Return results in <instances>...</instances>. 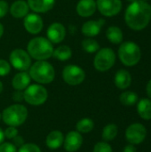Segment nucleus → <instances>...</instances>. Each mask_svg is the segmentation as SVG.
Masks as SVG:
<instances>
[{"instance_id": "nucleus-8", "label": "nucleus", "mask_w": 151, "mask_h": 152, "mask_svg": "<svg viewBox=\"0 0 151 152\" xmlns=\"http://www.w3.org/2000/svg\"><path fill=\"white\" fill-rule=\"evenodd\" d=\"M63 80L70 86L80 85L85 78V72L77 65H68L62 70Z\"/></svg>"}, {"instance_id": "nucleus-4", "label": "nucleus", "mask_w": 151, "mask_h": 152, "mask_svg": "<svg viewBox=\"0 0 151 152\" xmlns=\"http://www.w3.org/2000/svg\"><path fill=\"white\" fill-rule=\"evenodd\" d=\"M28 118V110L24 105L13 104L4 110L3 121L9 126H20Z\"/></svg>"}, {"instance_id": "nucleus-37", "label": "nucleus", "mask_w": 151, "mask_h": 152, "mask_svg": "<svg viewBox=\"0 0 151 152\" xmlns=\"http://www.w3.org/2000/svg\"><path fill=\"white\" fill-rule=\"evenodd\" d=\"M123 152H137V151H136V148L133 144H129L124 148Z\"/></svg>"}, {"instance_id": "nucleus-30", "label": "nucleus", "mask_w": 151, "mask_h": 152, "mask_svg": "<svg viewBox=\"0 0 151 152\" xmlns=\"http://www.w3.org/2000/svg\"><path fill=\"white\" fill-rule=\"evenodd\" d=\"M18 152H41L38 145L34 143H24L19 148Z\"/></svg>"}, {"instance_id": "nucleus-2", "label": "nucleus", "mask_w": 151, "mask_h": 152, "mask_svg": "<svg viewBox=\"0 0 151 152\" xmlns=\"http://www.w3.org/2000/svg\"><path fill=\"white\" fill-rule=\"evenodd\" d=\"M30 57L37 61H45L53 56V46L52 43L42 37H37L29 41L27 46Z\"/></svg>"}, {"instance_id": "nucleus-31", "label": "nucleus", "mask_w": 151, "mask_h": 152, "mask_svg": "<svg viewBox=\"0 0 151 152\" xmlns=\"http://www.w3.org/2000/svg\"><path fill=\"white\" fill-rule=\"evenodd\" d=\"M10 71H11L10 64L4 60H0V77H4L8 75Z\"/></svg>"}, {"instance_id": "nucleus-40", "label": "nucleus", "mask_w": 151, "mask_h": 152, "mask_svg": "<svg viewBox=\"0 0 151 152\" xmlns=\"http://www.w3.org/2000/svg\"><path fill=\"white\" fill-rule=\"evenodd\" d=\"M3 33H4V27H3V25L1 24V22H0V38H1V37L3 36Z\"/></svg>"}, {"instance_id": "nucleus-11", "label": "nucleus", "mask_w": 151, "mask_h": 152, "mask_svg": "<svg viewBox=\"0 0 151 152\" xmlns=\"http://www.w3.org/2000/svg\"><path fill=\"white\" fill-rule=\"evenodd\" d=\"M96 6L102 15L112 17L121 11L122 2L121 0H97Z\"/></svg>"}, {"instance_id": "nucleus-12", "label": "nucleus", "mask_w": 151, "mask_h": 152, "mask_svg": "<svg viewBox=\"0 0 151 152\" xmlns=\"http://www.w3.org/2000/svg\"><path fill=\"white\" fill-rule=\"evenodd\" d=\"M83 143V137L80 133L77 131H70L69 133L67 134L64 142H63V147L65 151L68 152H76L77 151Z\"/></svg>"}, {"instance_id": "nucleus-23", "label": "nucleus", "mask_w": 151, "mask_h": 152, "mask_svg": "<svg viewBox=\"0 0 151 152\" xmlns=\"http://www.w3.org/2000/svg\"><path fill=\"white\" fill-rule=\"evenodd\" d=\"M106 36H107V38L112 44H115V45H118L122 43L123 41V32L118 27H116V26L109 27L107 29Z\"/></svg>"}, {"instance_id": "nucleus-10", "label": "nucleus", "mask_w": 151, "mask_h": 152, "mask_svg": "<svg viewBox=\"0 0 151 152\" xmlns=\"http://www.w3.org/2000/svg\"><path fill=\"white\" fill-rule=\"evenodd\" d=\"M147 135V130L143 125L141 123H135L129 126L125 131V138L131 144H140L142 143Z\"/></svg>"}, {"instance_id": "nucleus-33", "label": "nucleus", "mask_w": 151, "mask_h": 152, "mask_svg": "<svg viewBox=\"0 0 151 152\" xmlns=\"http://www.w3.org/2000/svg\"><path fill=\"white\" fill-rule=\"evenodd\" d=\"M0 152H17V148L12 142H3L0 144Z\"/></svg>"}, {"instance_id": "nucleus-18", "label": "nucleus", "mask_w": 151, "mask_h": 152, "mask_svg": "<svg viewBox=\"0 0 151 152\" xmlns=\"http://www.w3.org/2000/svg\"><path fill=\"white\" fill-rule=\"evenodd\" d=\"M55 4V0H28L29 8L36 12H46Z\"/></svg>"}, {"instance_id": "nucleus-6", "label": "nucleus", "mask_w": 151, "mask_h": 152, "mask_svg": "<svg viewBox=\"0 0 151 152\" xmlns=\"http://www.w3.org/2000/svg\"><path fill=\"white\" fill-rule=\"evenodd\" d=\"M24 101L33 106H40L44 104L48 97L47 90L40 85L28 86L24 93Z\"/></svg>"}, {"instance_id": "nucleus-20", "label": "nucleus", "mask_w": 151, "mask_h": 152, "mask_svg": "<svg viewBox=\"0 0 151 152\" xmlns=\"http://www.w3.org/2000/svg\"><path fill=\"white\" fill-rule=\"evenodd\" d=\"M29 6L28 3L23 0H17L10 7V12L14 18H22L28 13Z\"/></svg>"}, {"instance_id": "nucleus-41", "label": "nucleus", "mask_w": 151, "mask_h": 152, "mask_svg": "<svg viewBox=\"0 0 151 152\" xmlns=\"http://www.w3.org/2000/svg\"><path fill=\"white\" fill-rule=\"evenodd\" d=\"M2 91H3V83L0 81V94L2 93Z\"/></svg>"}, {"instance_id": "nucleus-36", "label": "nucleus", "mask_w": 151, "mask_h": 152, "mask_svg": "<svg viewBox=\"0 0 151 152\" xmlns=\"http://www.w3.org/2000/svg\"><path fill=\"white\" fill-rule=\"evenodd\" d=\"M16 148L17 147H20V146H22L23 144H24V140H23V138L21 137V136H19V135H17V136H15L13 139H12V142Z\"/></svg>"}, {"instance_id": "nucleus-19", "label": "nucleus", "mask_w": 151, "mask_h": 152, "mask_svg": "<svg viewBox=\"0 0 151 152\" xmlns=\"http://www.w3.org/2000/svg\"><path fill=\"white\" fill-rule=\"evenodd\" d=\"M30 78L31 77L29 74L27 73L26 71L19 72L12 78V87L18 91L25 90L30 84Z\"/></svg>"}, {"instance_id": "nucleus-26", "label": "nucleus", "mask_w": 151, "mask_h": 152, "mask_svg": "<svg viewBox=\"0 0 151 152\" xmlns=\"http://www.w3.org/2000/svg\"><path fill=\"white\" fill-rule=\"evenodd\" d=\"M117 132H118V129L115 124H109L102 130V134H101L102 139L105 142L113 141L117 137Z\"/></svg>"}, {"instance_id": "nucleus-25", "label": "nucleus", "mask_w": 151, "mask_h": 152, "mask_svg": "<svg viewBox=\"0 0 151 152\" xmlns=\"http://www.w3.org/2000/svg\"><path fill=\"white\" fill-rule=\"evenodd\" d=\"M94 127V123L91 118H82L81 120H79L77 123L76 128L77 131L80 134H87L92 132V130Z\"/></svg>"}, {"instance_id": "nucleus-34", "label": "nucleus", "mask_w": 151, "mask_h": 152, "mask_svg": "<svg viewBox=\"0 0 151 152\" xmlns=\"http://www.w3.org/2000/svg\"><path fill=\"white\" fill-rule=\"evenodd\" d=\"M8 4L4 0H0V18L5 16L8 12Z\"/></svg>"}, {"instance_id": "nucleus-17", "label": "nucleus", "mask_w": 151, "mask_h": 152, "mask_svg": "<svg viewBox=\"0 0 151 152\" xmlns=\"http://www.w3.org/2000/svg\"><path fill=\"white\" fill-rule=\"evenodd\" d=\"M64 135L59 130L52 131L46 137L45 143L46 146L51 150H57L63 145Z\"/></svg>"}, {"instance_id": "nucleus-3", "label": "nucleus", "mask_w": 151, "mask_h": 152, "mask_svg": "<svg viewBox=\"0 0 151 152\" xmlns=\"http://www.w3.org/2000/svg\"><path fill=\"white\" fill-rule=\"evenodd\" d=\"M30 77L39 84H49L53 81L55 71L53 67L45 61H38L30 66Z\"/></svg>"}, {"instance_id": "nucleus-32", "label": "nucleus", "mask_w": 151, "mask_h": 152, "mask_svg": "<svg viewBox=\"0 0 151 152\" xmlns=\"http://www.w3.org/2000/svg\"><path fill=\"white\" fill-rule=\"evenodd\" d=\"M4 137L10 140H12L15 136L18 135V130L16 129L15 126H8L5 131H4Z\"/></svg>"}, {"instance_id": "nucleus-43", "label": "nucleus", "mask_w": 151, "mask_h": 152, "mask_svg": "<svg viewBox=\"0 0 151 152\" xmlns=\"http://www.w3.org/2000/svg\"><path fill=\"white\" fill-rule=\"evenodd\" d=\"M1 118H2V115L0 114V120H1Z\"/></svg>"}, {"instance_id": "nucleus-29", "label": "nucleus", "mask_w": 151, "mask_h": 152, "mask_svg": "<svg viewBox=\"0 0 151 152\" xmlns=\"http://www.w3.org/2000/svg\"><path fill=\"white\" fill-rule=\"evenodd\" d=\"M93 152H113L111 146L106 142H101L95 144Z\"/></svg>"}, {"instance_id": "nucleus-7", "label": "nucleus", "mask_w": 151, "mask_h": 152, "mask_svg": "<svg viewBox=\"0 0 151 152\" xmlns=\"http://www.w3.org/2000/svg\"><path fill=\"white\" fill-rule=\"evenodd\" d=\"M116 61V54L111 48H102L98 51L95 55L93 65L94 68L101 71L104 72L109 70L113 67Z\"/></svg>"}, {"instance_id": "nucleus-28", "label": "nucleus", "mask_w": 151, "mask_h": 152, "mask_svg": "<svg viewBox=\"0 0 151 152\" xmlns=\"http://www.w3.org/2000/svg\"><path fill=\"white\" fill-rule=\"evenodd\" d=\"M82 47L86 53H95L100 49V45H99L98 42L92 38H87V39L83 40Z\"/></svg>"}, {"instance_id": "nucleus-38", "label": "nucleus", "mask_w": 151, "mask_h": 152, "mask_svg": "<svg viewBox=\"0 0 151 152\" xmlns=\"http://www.w3.org/2000/svg\"><path fill=\"white\" fill-rule=\"evenodd\" d=\"M146 91H147V94L148 96L151 99V79L149 81L148 85H147V87H146Z\"/></svg>"}, {"instance_id": "nucleus-42", "label": "nucleus", "mask_w": 151, "mask_h": 152, "mask_svg": "<svg viewBox=\"0 0 151 152\" xmlns=\"http://www.w3.org/2000/svg\"><path fill=\"white\" fill-rule=\"evenodd\" d=\"M127 1H129V2H131V3H133V2H134V1H136V0H127Z\"/></svg>"}, {"instance_id": "nucleus-27", "label": "nucleus", "mask_w": 151, "mask_h": 152, "mask_svg": "<svg viewBox=\"0 0 151 152\" xmlns=\"http://www.w3.org/2000/svg\"><path fill=\"white\" fill-rule=\"evenodd\" d=\"M120 102L125 106H133L138 102V95L134 92L127 91L120 95Z\"/></svg>"}, {"instance_id": "nucleus-13", "label": "nucleus", "mask_w": 151, "mask_h": 152, "mask_svg": "<svg viewBox=\"0 0 151 152\" xmlns=\"http://www.w3.org/2000/svg\"><path fill=\"white\" fill-rule=\"evenodd\" d=\"M24 27L30 34H38L41 32L44 22L42 18L36 13H28L24 19Z\"/></svg>"}, {"instance_id": "nucleus-35", "label": "nucleus", "mask_w": 151, "mask_h": 152, "mask_svg": "<svg viewBox=\"0 0 151 152\" xmlns=\"http://www.w3.org/2000/svg\"><path fill=\"white\" fill-rule=\"evenodd\" d=\"M12 100L16 102H20L24 100V94L21 91H18L16 90L13 94H12Z\"/></svg>"}, {"instance_id": "nucleus-15", "label": "nucleus", "mask_w": 151, "mask_h": 152, "mask_svg": "<svg viewBox=\"0 0 151 152\" xmlns=\"http://www.w3.org/2000/svg\"><path fill=\"white\" fill-rule=\"evenodd\" d=\"M105 20L101 19L99 20H89L84 23L82 26V33L86 37H95L97 36L104 25Z\"/></svg>"}, {"instance_id": "nucleus-14", "label": "nucleus", "mask_w": 151, "mask_h": 152, "mask_svg": "<svg viewBox=\"0 0 151 152\" xmlns=\"http://www.w3.org/2000/svg\"><path fill=\"white\" fill-rule=\"evenodd\" d=\"M66 36V30L62 24L54 22L51 24L47 29V37L51 43L58 44L63 41Z\"/></svg>"}, {"instance_id": "nucleus-22", "label": "nucleus", "mask_w": 151, "mask_h": 152, "mask_svg": "<svg viewBox=\"0 0 151 152\" xmlns=\"http://www.w3.org/2000/svg\"><path fill=\"white\" fill-rule=\"evenodd\" d=\"M137 111L140 117L145 120L151 119V100L142 99L137 104Z\"/></svg>"}, {"instance_id": "nucleus-9", "label": "nucleus", "mask_w": 151, "mask_h": 152, "mask_svg": "<svg viewBox=\"0 0 151 152\" xmlns=\"http://www.w3.org/2000/svg\"><path fill=\"white\" fill-rule=\"evenodd\" d=\"M10 62L13 68L20 71L28 70L31 66L29 54L22 49H14L10 54Z\"/></svg>"}, {"instance_id": "nucleus-5", "label": "nucleus", "mask_w": 151, "mask_h": 152, "mask_svg": "<svg viewBox=\"0 0 151 152\" xmlns=\"http://www.w3.org/2000/svg\"><path fill=\"white\" fill-rule=\"evenodd\" d=\"M118 56L124 65L128 67L134 66L141 60V48L137 44L133 42H125L120 45L118 49Z\"/></svg>"}, {"instance_id": "nucleus-1", "label": "nucleus", "mask_w": 151, "mask_h": 152, "mask_svg": "<svg viewBox=\"0 0 151 152\" xmlns=\"http://www.w3.org/2000/svg\"><path fill=\"white\" fill-rule=\"evenodd\" d=\"M125 20L133 30L145 28L151 20V5L144 0H136L127 7Z\"/></svg>"}, {"instance_id": "nucleus-39", "label": "nucleus", "mask_w": 151, "mask_h": 152, "mask_svg": "<svg viewBox=\"0 0 151 152\" xmlns=\"http://www.w3.org/2000/svg\"><path fill=\"white\" fill-rule=\"evenodd\" d=\"M4 138H5V137H4V131L0 128V144L4 142Z\"/></svg>"}, {"instance_id": "nucleus-16", "label": "nucleus", "mask_w": 151, "mask_h": 152, "mask_svg": "<svg viewBox=\"0 0 151 152\" xmlns=\"http://www.w3.org/2000/svg\"><path fill=\"white\" fill-rule=\"evenodd\" d=\"M96 8L94 0H80L77 5V12L81 17H89L95 12Z\"/></svg>"}, {"instance_id": "nucleus-21", "label": "nucleus", "mask_w": 151, "mask_h": 152, "mask_svg": "<svg viewBox=\"0 0 151 152\" xmlns=\"http://www.w3.org/2000/svg\"><path fill=\"white\" fill-rule=\"evenodd\" d=\"M132 83L131 74L125 69H120L116 73L115 76V85L117 88L124 90L130 86Z\"/></svg>"}, {"instance_id": "nucleus-24", "label": "nucleus", "mask_w": 151, "mask_h": 152, "mask_svg": "<svg viewBox=\"0 0 151 152\" xmlns=\"http://www.w3.org/2000/svg\"><path fill=\"white\" fill-rule=\"evenodd\" d=\"M72 55V51L68 45H61L55 50H53V56L60 61H67L70 59Z\"/></svg>"}]
</instances>
